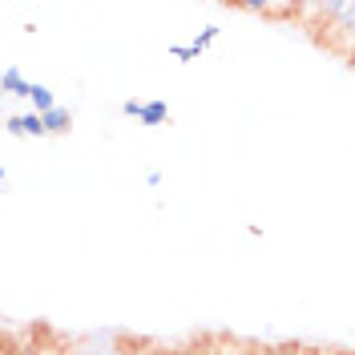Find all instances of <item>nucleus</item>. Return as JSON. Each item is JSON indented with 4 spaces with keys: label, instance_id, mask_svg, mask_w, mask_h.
Wrapping results in <instances>:
<instances>
[{
    "label": "nucleus",
    "instance_id": "nucleus-4",
    "mask_svg": "<svg viewBox=\"0 0 355 355\" xmlns=\"http://www.w3.org/2000/svg\"><path fill=\"white\" fill-rule=\"evenodd\" d=\"M137 121H141V125H162V121H170V105H166V101H141Z\"/></svg>",
    "mask_w": 355,
    "mask_h": 355
},
{
    "label": "nucleus",
    "instance_id": "nucleus-8",
    "mask_svg": "<svg viewBox=\"0 0 355 355\" xmlns=\"http://www.w3.org/2000/svg\"><path fill=\"white\" fill-rule=\"evenodd\" d=\"M121 113H125V117H137V113H141V101H125V105H121Z\"/></svg>",
    "mask_w": 355,
    "mask_h": 355
},
{
    "label": "nucleus",
    "instance_id": "nucleus-6",
    "mask_svg": "<svg viewBox=\"0 0 355 355\" xmlns=\"http://www.w3.org/2000/svg\"><path fill=\"white\" fill-rule=\"evenodd\" d=\"M218 24H206V28H202L198 37H194V41H190V53H194V57H202V53H206V49H210V44L218 41Z\"/></svg>",
    "mask_w": 355,
    "mask_h": 355
},
{
    "label": "nucleus",
    "instance_id": "nucleus-5",
    "mask_svg": "<svg viewBox=\"0 0 355 355\" xmlns=\"http://www.w3.org/2000/svg\"><path fill=\"white\" fill-rule=\"evenodd\" d=\"M28 101H33V113H37V117L57 105V97H53V89L49 85H28Z\"/></svg>",
    "mask_w": 355,
    "mask_h": 355
},
{
    "label": "nucleus",
    "instance_id": "nucleus-3",
    "mask_svg": "<svg viewBox=\"0 0 355 355\" xmlns=\"http://www.w3.org/2000/svg\"><path fill=\"white\" fill-rule=\"evenodd\" d=\"M28 85H33V81H24L17 69H4V73H0V93H4V97H24V101H28Z\"/></svg>",
    "mask_w": 355,
    "mask_h": 355
},
{
    "label": "nucleus",
    "instance_id": "nucleus-1",
    "mask_svg": "<svg viewBox=\"0 0 355 355\" xmlns=\"http://www.w3.org/2000/svg\"><path fill=\"white\" fill-rule=\"evenodd\" d=\"M4 130L12 137H44V125L37 113H24V117H4Z\"/></svg>",
    "mask_w": 355,
    "mask_h": 355
},
{
    "label": "nucleus",
    "instance_id": "nucleus-10",
    "mask_svg": "<svg viewBox=\"0 0 355 355\" xmlns=\"http://www.w3.org/2000/svg\"><path fill=\"white\" fill-rule=\"evenodd\" d=\"M307 355H331V352H307Z\"/></svg>",
    "mask_w": 355,
    "mask_h": 355
},
{
    "label": "nucleus",
    "instance_id": "nucleus-12",
    "mask_svg": "<svg viewBox=\"0 0 355 355\" xmlns=\"http://www.w3.org/2000/svg\"><path fill=\"white\" fill-rule=\"evenodd\" d=\"M0 101H4V93H0Z\"/></svg>",
    "mask_w": 355,
    "mask_h": 355
},
{
    "label": "nucleus",
    "instance_id": "nucleus-7",
    "mask_svg": "<svg viewBox=\"0 0 355 355\" xmlns=\"http://www.w3.org/2000/svg\"><path fill=\"white\" fill-rule=\"evenodd\" d=\"M170 57H174V61H198V57L190 53V44H170Z\"/></svg>",
    "mask_w": 355,
    "mask_h": 355
},
{
    "label": "nucleus",
    "instance_id": "nucleus-9",
    "mask_svg": "<svg viewBox=\"0 0 355 355\" xmlns=\"http://www.w3.org/2000/svg\"><path fill=\"white\" fill-rule=\"evenodd\" d=\"M263 355H299V352H295V347H266Z\"/></svg>",
    "mask_w": 355,
    "mask_h": 355
},
{
    "label": "nucleus",
    "instance_id": "nucleus-2",
    "mask_svg": "<svg viewBox=\"0 0 355 355\" xmlns=\"http://www.w3.org/2000/svg\"><path fill=\"white\" fill-rule=\"evenodd\" d=\"M41 125H44V133H69L73 130V113L65 105H53L49 113H41Z\"/></svg>",
    "mask_w": 355,
    "mask_h": 355
},
{
    "label": "nucleus",
    "instance_id": "nucleus-11",
    "mask_svg": "<svg viewBox=\"0 0 355 355\" xmlns=\"http://www.w3.org/2000/svg\"><path fill=\"white\" fill-rule=\"evenodd\" d=\"M0 182H4V166H0Z\"/></svg>",
    "mask_w": 355,
    "mask_h": 355
}]
</instances>
